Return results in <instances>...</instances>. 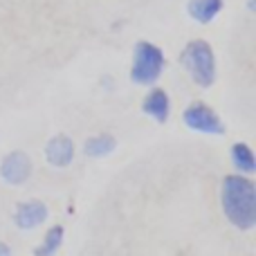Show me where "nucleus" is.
Wrapping results in <instances>:
<instances>
[{
  "mask_svg": "<svg viewBox=\"0 0 256 256\" xmlns=\"http://www.w3.org/2000/svg\"><path fill=\"white\" fill-rule=\"evenodd\" d=\"M220 204L227 220L236 230H252L256 225V184L243 173L225 176L220 184Z\"/></svg>",
  "mask_w": 256,
  "mask_h": 256,
  "instance_id": "obj_1",
  "label": "nucleus"
},
{
  "mask_svg": "<svg viewBox=\"0 0 256 256\" xmlns=\"http://www.w3.org/2000/svg\"><path fill=\"white\" fill-rule=\"evenodd\" d=\"M180 63L189 72L196 86H200V88L214 86V81H216V56H214V50L207 40H189L180 54Z\"/></svg>",
  "mask_w": 256,
  "mask_h": 256,
  "instance_id": "obj_2",
  "label": "nucleus"
},
{
  "mask_svg": "<svg viewBox=\"0 0 256 256\" xmlns=\"http://www.w3.org/2000/svg\"><path fill=\"white\" fill-rule=\"evenodd\" d=\"M166 58L164 52L150 40H140L132 48V66H130V79L137 86H153L162 76Z\"/></svg>",
  "mask_w": 256,
  "mask_h": 256,
  "instance_id": "obj_3",
  "label": "nucleus"
},
{
  "mask_svg": "<svg viewBox=\"0 0 256 256\" xmlns=\"http://www.w3.org/2000/svg\"><path fill=\"white\" fill-rule=\"evenodd\" d=\"M184 124L196 132H204V135H225V124L216 115L212 106H207L204 102H194L184 108L182 112Z\"/></svg>",
  "mask_w": 256,
  "mask_h": 256,
  "instance_id": "obj_4",
  "label": "nucleus"
},
{
  "mask_svg": "<svg viewBox=\"0 0 256 256\" xmlns=\"http://www.w3.org/2000/svg\"><path fill=\"white\" fill-rule=\"evenodd\" d=\"M32 176V160L25 150H12L0 162V178L7 184H25Z\"/></svg>",
  "mask_w": 256,
  "mask_h": 256,
  "instance_id": "obj_5",
  "label": "nucleus"
},
{
  "mask_svg": "<svg viewBox=\"0 0 256 256\" xmlns=\"http://www.w3.org/2000/svg\"><path fill=\"white\" fill-rule=\"evenodd\" d=\"M48 220V207L40 200H25L16 207L14 222L18 230H36Z\"/></svg>",
  "mask_w": 256,
  "mask_h": 256,
  "instance_id": "obj_6",
  "label": "nucleus"
},
{
  "mask_svg": "<svg viewBox=\"0 0 256 256\" xmlns=\"http://www.w3.org/2000/svg\"><path fill=\"white\" fill-rule=\"evenodd\" d=\"M45 160L56 168H66L74 160V142L68 135H54L45 146Z\"/></svg>",
  "mask_w": 256,
  "mask_h": 256,
  "instance_id": "obj_7",
  "label": "nucleus"
},
{
  "mask_svg": "<svg viewBox=\"0 0 256 256\" xmlns=\"http://www.w3.org/2000/svg\"><path fill=\"white\" fill-rule=\"evenodd\" d=\"M142 110L148 117H153L158 124H164L168 120V115H171V99H168L166 90H162V88L148 90V94L142 102Z\"/></svg>",
  "mask_w": 256,
  "mask_h": 256,
  "instance_id": "obj_8",
  "label": "nucleus"
},
{
  "mask_svg": "<svg viewBox=\"0 0 256 256\" xmlns=\"http://www.w3.org/2000/svg\"><path fill=\"white\" fill-rule=\"evenodd\" d=\"M186 9H189V16L194 18L196 22L207 25V22H212L214 18L220 14L222 0H189Z\"/></svg>",
  "mask_w": 256,
  "mask_h": 256,
  "instance_id": "obj_9",
  "label": "nucleus"
},
{
  "mask_svg": "<svg viewBox=\"0 0 256 256\" xmlns=\"http://www.w3.org/2000/svg\"><path fill=\"white\" fill-rule=\"evenodd\" d=\"M230 155H232V164H234V168L238 173H243V176H252V173L256 171L254 150L250 148L245 142H236V144L232 146Z\"/></svg>",
  "mask_w": 256,
  "mask_h": 256,
  "instance_id": "obj_10",
  "label": "nucleus"
},
{
  "mask_svg": "<svg viewBox=\"0 0 256 256\" xmlns=\"http://www.w3.org/2000/svg\"><path fill=\"white\" fill-rule=\"evenodd\" d=\"M115 146H117L115 137L108 135V132H102V135H94L90 140H86L84 153L88 158H106V155H110L115 150Z\"/></svg>",
  "mask_w": 256,
  "mask_h": 256,
  "instance_id": "obj_11",
  "label": "nucleus"
},
{
  "mask_svg": "<svg viewBox=\"0 0 256 256\" xmlns=\"http://www.w3.org/2000/svg\"><path fill=\"white\" fill-rule=\"evenodd\" d=\"M63 238H66V230H63L61 225H54L50 227L48 232H45L43 240H40V245L34 250L36 256H54L61 250L63 245Z\"/></svg>",
  "mask_w": 256,
  "mask_h": 256,
  "instance_id": "obj_12",
  "label": "nucleus"
},
{
  "mask_svg": "<svg viewBox=\"0 0 256 256\" xmlns=\"http://www.w3.org/2000/svg\"><path fill=\"white\" fill-rule=\"evenodd\" d=\"M0 256H12V248L7 243H2V240H0Z\"/></svg>",
  "mask_w": 256,
  "mask_h": 256,
  "instance_id": "obj_13",
  "label": "nucleus"
},
{
  "mask_svg": "<svg viewBox=\"0 0 256 256\" xmlns=\"http://www.w3.org/2000/svg\"><path fill=\"white\" fill-rule=\"evenodd\" d=\"M248 7H250V12H254V0H248Z\"/></svg>",
  "mask_w": 256,
  "mask_h": 256,
  "instance_id": "obj_14",
  "label": "nucleus"
}]
</instances>
